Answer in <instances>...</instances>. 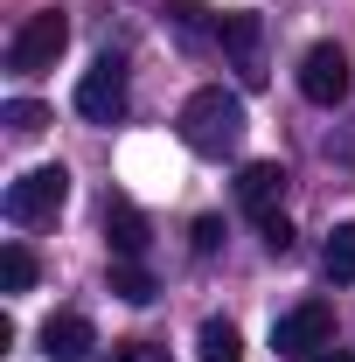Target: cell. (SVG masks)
I'll return each mask as SVG.
<instances>
[{
  "label": "cell",
  "mask_w": 355,
  "mask_h": 362,
  "mask_svg": "<svg viewBox=\"0 0 355 362\" xmlns=\"http://www.w3.org/2000/svg\"><path fill=\"white\" fill-rule=\"evenodd\" d=\"M105 286H112V293H119L126 307H146V300L161 293V286H153V272L139 265V258H112V272H105Z\"/></svg>",
  "instance_id": "11"
},
{
  "label": "cell",
  "mask_w": 355,
  "mask_h": 362,
  "mask_svg": "<svg viewBox=\"0 0 355 362\" xmlns=\"http://www.w3.org/2000/svg\"><path fill=\"white\" fill-rule=\"evenodd\" d=\"M168 21H175L181 42H216V28H223V21H209L202 0H168Z\"/></svg>",
  "instance_id": "14"
},
{
  "label": "cell",
  "mask_w": 355,
  "mask_h": 362,
  "mask_svg": "<svg viewBox=\"0 0 355 362\" xmlns=\"http://www.w3.org/2000/svg\"><path fill=\"white\" fill-rule=\"evenodd\" d=\"M279 195H286V168L279 160H251L244 175H237V202L265 223V216H279Z\"/></svg>",
  "instance_id": "9"
},
{
  "label": "cell",
  "mask_w": 355,
  "mask_h": 362,
  "mask_svg": "<svg viewBox=\"0 0 355 362\" xmlns=\"http://www.w3.org/2000/svg\"><path fill=\"white\" fill-rule=\"evenodd\" d=\"M223 28H216V42L230 49V56H237V77H244V84L258 90L265 84V63H258V42H265V21H258V14H251V7H237V14H216Z\"/></svg>",
  "instance_id": "7"
},
{
  "label": "cell",
  "mask_w": 355,
  "mask_h": 362,
  "mask_svg": "<svg viewBox=\"0 0 355 362\" xmlns=\"http://www.w3.org/2000/svg\"><path fill=\"white\" fill-rule=\"evenodd\" d=\"M320 265H327V279L355 286V223H334V230H327V244H320Z\"/></svg>",
  "instance_id": "13"
},
{
  "label": "cell",
  "mask_w": 355,
  "mask_h": 362,
  "mask_svg": "<svg viewBox=\"0 0 355 362\" xmlns=\"http://www.w3.org/2000/svg\"><path fill=\"white\" fill-rule=\"evenodd\" d=\"M35 279H42V265H35L28 244H7V251H0V293H28Z\"/></svg>",
  "instance_id": "15"
},
{
  "label": "cell",
  "mask_w": 355,
  "mask_h": 362,
  "mask_svg": "<svg viewBox=\"0 0 355 362\" xmlns=\"http://www.w3.org/2000/svg\"><path fill=\"white\" fill-rule=\"evenodd\" d=\"M300 98L307 105H342L349 98V49L342 42H313L300 56Z\"/></svg>",
  "instance_id": "6"
},
{
  "label": "cell",
  "mask_w": 355,
  "mask_h": 362,
  "mask_svg": "<svg viewBox=\"0 0 355 362\" xmlns=\"http://www.w3.org/2000/svg\"><path fill=\"white\" fill-rule=\"evenodd\" d=\"M105 244H112V258H146V244H153L146 237V216H139L126 195L105 202Z\"/></svg>",
  "instance_id": "10"
},
{
  "label": "cell",
  "mask_w": 355,
  "mask_h": 362,
  "mask_svg": "<svg viewBox=\"0 0 355 362\" xmlns=\"http://www.w3.org/2000/svg\"><path fill=\"white\" fill-rule=\"evenodd\" d=\"M63 202H70V175L63 168H28V175L7 181V223H21V230L56 223Z\"/></svg>",
  "instance_id": "2"
},
{
  "label": "cell",
  "mask_w": 355,
  "mask_h": 362,
  "mask_svg": "<svg viewBox=\"0 0 355 362\" xmlns=\"http://www.w3.org/2000/svg\"><path fill=\"white\" fill-rule=\"evenodd\" d=\"M195 362H244V334H237V320H202V334H195Z\"/></svg>",
  "instance_id": "12"
},
{
  "label": "cell",
  "mask_w": 355,
  "mask_h": 362,
  "mask_svg": "<svg viewBox=\"0 0 355 362\" xmlns=\"http://www.w3.org/2000/svg\"><path fill=\"white\" fill-rule=\"evenodd\" d=\"M272 349L293 356V362L327 356V349H334V307H327V300H307V307L279 314V320H272Z\"/></svg>",
  "instance_id": "4"
},
{
  "label": "cell",
  "mask_w": 355,
  "mask_h": 362,
  "mask_svg": "<svg viewBox=\"0 0 355 362\" xmlns=\"http://www.w3.org/2000/svg\"><path fill=\"white\" fill-rule=\"evenodd\" d=\"M77 112H84L91 126L126 119V63H119V56H98L84 77H77Z\"/></svg>",
  "instance_id": "5"
},
{
  "label": "cell",
  "mask_w": 355,
  "mask_h": 362,
  "mask_svg": "<svg viewBox=\"0 0 355 362\" xmlns=\"http://www.w3.org/2000/svg\"><path fill=\"white\" fill-rule=\"evenodd\" d=\"M0 119H7V133H14V139H35V133H49V105H35V98H14V105H7Z\"/></svg>",
  "instance_id": "16"
},
{
  "label": "cell",
  "mask_w": 355,
  "mask_h": 362,
  "mask_svg": "<svg viewBox=\"0 0 355 362\" xmlns=\"http://www.w3.org/2000/svg\"><path fill=\"white\" fill-rule=\"evenodd\" d=\"M258 237H265V251H279V258L293 251V223H286V216H265V223H258Z\"/></svg>",
  "instance_id": "18"
},
{
  "label": "cell",
  "mask_w": 355,
  "mask_h": 362,
  "mask_svg": "<svg viewBox=\"0 0 355 362\" xmlns=\"http://www.w3.org/2000/svg\"><path fill=\"white\" fill-rule=\"evenodd\" d=\"M70 49V14H28L21 28H14V42H7V70L14 77H42V70H56V56Z\"/></svg>",
  "instance_id": "3"
},
{
  "label": "cell",
  "mask_w": 355,
  "mask_h": 362,
  "mask_svg": "<svg viewBox=\"0 0 355 362\" xmlns=\"http://www.w3.org/2000/svg\"><path fill=\"white\" fill-rule=\"evenodd\" d=\"M91 349H98V327L84 314H49L42 320V356L49 362H84Z\"/></svg>",
  "instance_id": "8"
},
{
  "label": "cell",
  "mask_w": 355,
  "mask_h": 362,
  "mask_svg": "<svg viewBox=\"0 0 355 362\" xmlns=\"http://www.w3.org/2000/svg\"><path fill=\"white\" fill-rule=\"evenodd\" d=\"M112 362H168V349H161V341H119Z\"/></svg>",
  "instance_id": "19"
},
{
  "label": "cell",
  "mask_w": 355,
  "mask_h": 362,
  "mask_svg": "<svg viewBox=\"0 0 355 362\" xmlns=\"http://www.w3.org/2000/svg\"><path fill=\"white\" fill-rule=\"evenodd\" d=\"M188 244H195V258H216V251H223V216H195Z\"/></svg>",
  "instance_id": "17"
},
{
  "label": "cell",
  "mask_w": 355,
  "mask_h": 362,
  "mask_svg": "<svg viewBox=\"0 0 355 362\" xmlns=\"http://www.w3.org/2000/svg\"><path fill=\"white\" fill-rule=\"evenodd\" d=\"M181 146L188 153H202V160H223V153H237L244 146V98L223 84H202L188 105H181Z\"/></svg>",
  "instance_id": "1"
},
{
  "label": "cell",
  "mask_w": 355,
  "mask_h": 362,
  "mask_svg": "<svg viewBox=\"0 0 355 362\" xmlns=\"http://www.w3.org/2000/svg\"><path fill=\"white\" fill-rule=\"evenodd\" d=\"M313 362H355V356H349V349H327V356H313Z\"/></svg>",
  "instance_id": "20"
}]
</instances>
